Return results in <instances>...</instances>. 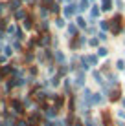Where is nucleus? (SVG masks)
Here are the masks:
<instances>
[{
    "mask_svg": "<svg viewBox=\"0 0 125 126\" xmlns=\"http://www.w3.org/2000/svg\"><path fill=\"white\" fill-rule=\"evenodd\" d=\"M11 71H13V66H4L2 69H0V73H2L4 77H6V75H9Z\"/></svg>",
    "mask_w": 125,
    "mask_h": 126,
    "instance_id": "9b49d317",
    "label": "nucleus"
},
{
    "mask_svg": "<svg viewBox=\"0 0 125 126\" xmlns=\"http://www.w3.org/2000/svg\"><path fill=\"white\" fill-rule=\"evenodd\" d=\"M100 26H101V29H109V22H105V20H101Z\"/></svg>",
    "mask_w": 125,
    "mask_h": 126,
    "instance_id": "cd10ccee",
    "label": "nucleus"
},
{
    "mask_svg": "<svg viewBox=\"0 0 125 126\" xmlns=\"http://www.w3.org/2000/svg\"><path fill=\"white\" fill-rule=\"evenodd\" d=\"M107 53H109L107 47H100V49H98V55H100V57H107Z\"/></svg>",
    "mask_w": 125,
    "mask_h": 126,
    "instance_id": "6ab92c4d",
    "label": "nucleus"
},
{
    "mask_svg": "<svg viewBox=\"0 0 125 126\" xmlns=\"http://www.w3.org/2000/svg\"><path fill=\"white\" fill-rule=\"evenodd\" d=\"M75 33H77V28L74 24H70V26H68V35H75Z\"/></svg>",
    "mask_w": 125,
    "mask_h": 126,
    "instance_id": "a211bd4d",
    "label": "nucleus"
},
{
    "mask_svg": "<svg viewBox=\"0 0 125 126\" xmlns=\"http://www.w3.org/2000/svg\"><path fill=\"white\" fill-rule=\"evenodd\" d=\"M77 26H79V28H85V26H87V22H85V18L77 16Z\"/></svg>",
    "mask_w": 125,
    "mask_h": 126,
    "instance_id": "aec40b11",
    "label": "nucleus"
},
{
    "mask_svg": "<svg viewBox=\"0 0 125 126\" xmlns=\"http://www.w3.org/2000/svg\"><path fill=\"white\" fill-rule=\"evenodd\" d=\"M4 53H6V55H11V46H7L6 49H4Z\"/></svg>",
    "mask_w": 125,
    "mask_h": 126,
    "instance_id": "72a5a7b5",
    "label": "nucleus"
},
{
    "mask_svg": "<svg viewBox=\"0 0 125 126\" xmlns=\"http://www.w3.org/2000/svg\"><path fill=\"white\" fill-rule=\"evenodd\" d=\"M50 11H51V13H57V11H59V6H57V4H51V6H50Z\"/></svg>",
    "mask_w": 125,
    "mask_h": 126,
    "instance_id": "b1692460",
    "label": "nucleus"
},
{
    "mask_svg": "<svg viewBox=\"0 0 125 126\" xmlns=\"http://www.w3.org/2000/svg\"><path fill=\"white\" fill-rule=\"evenodd\" d=\"M57 110H59V108H46V115H48V117H55V115H57Z\"/></svg>",
    "mask_w": 125,
    "mask_h": 126,
    "instance_id": "1a4fd4ad",
    "label": "nucleus"
},
{
    "mask_svg": "<svg viewBox=\"0 0 125 126\" xmlns=\"http://www.w3.org/2000/svg\"><path fill=\"white\" fill-rule=\"evenodd\" d=\"M15 16H17V18H26V13H24L22 9H19V11H17V15H15Z\"/></svg>",
    "mask_w": 125,
    "mask_h": 126,
    "instance_id": "4be33fe9",
    "label": "nucleus"
},
{
    "mask_svg": "<svg viewBox=\"0 0 125 126\" xmlns=\"http://www.w3.org/2000/svg\"><path fill=\"white\" fill-rule=\"evenodd\" d=\"M55 24H57V28H63V26H64V20H63V18H57V20H55Z\"/></svg>",
    "mask_w": 125,
    "mask_h": 126,
    "instance_id": "bb28decb",
    "label": "nucleus"
},
{
    "mask_svg": "<svg viewBox=\"0 0 125 126\" xmlns=\"http://www.w3.org/2000/svg\"><path fill=\"white\" fill-rule=\"evenodd\" d=\"M116 68L118 69H125V62L123 60H118V62H116Z\"/></svg>",
    "mask_w": 125,
    "mask_h": 126,
    "instance_id": "5701e85b",
    "label": "nucleus"
},
{
    "mask_svg": "<svg viewBox=\"0 0 125 126\" xmlns=\"http://www.w3.org/2000/svg\"><path fill=\"white\" fill-rule=\"evenodd\" d=\"M109 29L112 33H120V31H122V16H120V15H116L114 18L109 22Z\"/></svg>",
    "mask_w": 125,
    "mask_h": 126,
    "instance_id": "f257e3e1",
    "label": "nucleus"
},
{
    "mask_svg": "<svg viewBox=\"0 0 125 126\" xmlns=\"http://www.w3.org/2000/svg\"><path fill=\"white\" fill-rule=\"evenodd\" d=\"M122 102H123V108H125V99H123V101H122Z\"/></svg>",
    "mask_w": 125,
    "mask_h": 126,
    "instance_id": "58836bf2",
    "label": "nucleus"
},
{
    "mask_svg": "<svg viewBox=\"0 0 125 126\" xmlns=\"http://www.w3.org/2000/svg\"><path fill=\"white\" fill-rule=\"evenodd\" d=\"M11 106H13V110H15L17 113H22V111H24V104L20 101H17V99H13V101H11Z\"/></svg>",
    "mask_w": 125,
    "mask_h": 126,
    "instance_id": "7ed1b4c3",
    "label": "nucleus"
},
{
    "mask_svg": "<svg viewBox=\"0 0 125 126\" xmlns=\"http://www.w3.org/2000/svg\"><path fill=\"white\" fill-rule=\"evenodd\" d=\"M66 2H72V0H66Z\"/></svg>",
    "mask_w": 125,
    "mask_h": 126,
    "instance_id": "ea45409f",
    "label": "nucleus"
},
{
    "mask_svg": "<svg viewBox=\"0 0 125 126\" xmlns=\"http://www.w3.org/2000/svg\"><path fill=\"white\" fill-rule=\"evenodd\" d=\"M90 16H92V18L100 16V7H98V6H92V9H90Z\"/></svg>",
    "mask_w": 125,
    "mask_h": 126,
    "instance_id": "9d476101",
    "label": "nucleus"
},
{
    "mask_svg": "<svg viewBox=\"0 0 125 126\" xmlns=\"http://www.w3.org/2000/svg\"><path fill=\"white\" fill-rule=\"evenodd\" d=\"M17 126H28V123H26V121H19V123H17Z\"/></svg>",
    "mask_w": 125,
    "mask_h": 126,
    "instance_id": "f704fd0d",
    "label": "nucleus"
},
{
    "mask_svg": "<svg viewBox=\"0 0 125 126\" xmlns=\"http://www.w3.org/2000/svg\"><path fill=\"white\" fill-rule=\"evenodd\" d=\"M2 38H4V35H2V33H0V40H2Z\"/></svg>",
    "mask_w": 125,
    "mask_h": 126,
    "instance_id": "e433bc0d",
    "label": "nucleus"
},
{
    "mask_svg": "<svg viewBox=\"0 0 125 126\" xmlns=\"http://www.w3.org/2000/svg\"><path fill=\"white\" fill-rule=\"evenodd\" d=\"M55 59H57V62H61V64L64 62V55L61 53V51H55Z\"/></svg>",
    "mask_w": 125,
    "mask_h": 126,
    "instance_id": "f3484780",
    "label": "nucleus"
},
{
    "mask_svg": "<svg viewBox=\"0 0 125 126\" xmlns=\"http://www.w3.org/2000/svg\"><path fill=\"white\" fill-rule=\"evenodd\" d=\"M85 9H88V0H81L79 7H77V11H85Z\"/></svg>",
    "mask_w": 125,
    "mask_h": 126,
    "instance_id": "f8f14e48",
    "label": "nucleus"
},
{
    "mask_svg": "<svg viewBox=\"0 0 125 126\" xmlns=\"http://www.w3.org/2000/svg\"><path fill=\"white\" fill-rule=\"evenodd\" d=\"M19 6H20V2H17V0L15 2H9V9L11 11H19Z\"/></svg>",
    "mask_w": 125,
    "mask_h": 126,
    "instance_id": "dca6fc26",
    "label": "nucleus"
},
{
    "mask_svg": "<svg viewBox=\"0 0 125 126\" xmlns=\"http://www.w3.org/2000/svg\"><path fill=\"white\" fill-rule=\"evenodd\" d=\"M22 24H24V28H26V29H31V20H29V18H24V22H22Z\"/></svg>",
    "mask_w": 125,
    "mask_h": 126,
    "instance_id": "412c9836",
    "label": "nucleus"
},
{
    "mask_svg": "<svg viewBox=\"0 0 125 126\" xmlns=\"http://www.w3.org/2000/svg\"><path fill=\"white\" fill-rule=\"evenodd\" d=\"M75 13H77V6H75V4L70 2L66 7H64V16H68V18H70V16H74Z\"/></svg>",
    "mask_w": 125,
    "mask_h": 126,
    "instance_id": "f03ea898",
    "label": "nucleus"
},
{
    "mask_svg": "<svg viewBox=\"0 0 125 126\" xmlns=\"http://www.w3.org/2000/svg\"><path fill=\"white\" fill-rule=\"evenodd\" d=\"M41 28H42V29H44V31H46V29H48V22H46V20H44V22H42V26H41Z\"/></svg>",
    "mask_w": 125,
    "mask_h": 126,
    "instance_id": "c9c22d12",
    "label": "nucleus"
},
{
    "mask_svg": "<svg viewBox=\"0 0 125 126\" xmlns=\"http://www.w3.org/2000/svg\"><path fill=\"white\" fill-rule=\"evenodd\" d=\"M83 62L87 64V66H96V64H98V57H94V55H87V57H83Z\"/></svg>",
    "mask_w": 125,
    "mask_h": 126,
    "instance_id": "20e7f679",
    "label": "nucleus"
},
{
    "mask_svg": "<svg viewBox=\"0 0 125 126\" xmlns=\"http://www.w3.org/2000/svg\"><path fill=\"white\" fill-rule=\"evenodd\" d=\"M2 79H4V75H2V73H0V80H2Z\"/></svg>",
    "mask_w": 125,
    "mask_h": 126,
    "instance_id": "4c0bfd02",
    "label": "nucleus"
},
{
    "mask_svg": "<svg viewBox=\"0 0 125 126\" xmlns=\"http://www.w3.org/2000/svg\"><path fill=\"white\" fill-rule=\"evenodd\" d=\"M94 79H96L98 84H103V77H101V73H100V71H94Z\"/></svg>",
    "mask_w": 125,
    "mask_h": 126,
    "instance_id": "2eb2a0df",
    "label": "nucleus"
},
{
    "mask_svg": "<svg viewBox=\"0 0 125 126\" xmlns=\"http://www.w3.org/2000/svg\"><path fill=\"white\" fill-rule=\"evenodd\" d=\"M42 44H44V46L50 44V37H48V35H44V37H42Z\"/></svg>",
    "mask_w": 125,
    "mask_h": 126,
    "instance_id": "393cba45",
    "label": "nucleus"
},
{
    "mask_svg": "<svg viewBox=\"0 0 125 126\" xmlns=\"http://www.w3.org/2000/svg\"><path fill=\"white\" fill-rule=\"evenodd\" d=\"M83 84H85V73H83V69H81L75 75V86H83Z\"/></svg>",
    "mask_w": 125,
    "mask_h": 126,
    "instance_id": "39448f33",
    "label": "nucleus"
},
{
    "mask_svg": "<svg viewBox=\"0 0 125 126\" xmlns=\"http://www.w3.org/2000/svg\"><path fill=\"white\" fill-rule=\"evenodd\" d=\"M98 42H100V38H90L88 44H90V46H98Z\"/></svg>",
    "mask_w": 125,
    "mask_h": 126,
    "instance_id": "c85d7f7f",
    "label": "nucleus"
},
{
    "mask_svg": "<svg viewBox=\"0 0 125 126\" xmlns=\"http://www.w3.org/2000/svg\"><path fill=\"white\" fill-rule=\"evenodd\" d=\"M101 9L103 11H110L112 9V0H101Z\"/></svg>",
    "mask_w": 125,
    "mask_h": 126,
    "instance_id": "0eeeda50",
    "label": "nucleus"
},
{
    "mask_svg": "<svg viewBox=\"0 0 125 126\" xmlns=\"http://www.w3.org/2000/svg\"><path fill=\"white\" fill-rule=\"evenodd\" d=\"M101 102H103L101 93H92V101H90V104H101Z\"/></svg>",
    "mask_w": 125,
    "mask_h": 126,
    "instance_id": "6e6552de",
    "label": "nucleus"
},
{
    "mask_svg": "<svg viewBox=\"0 0 125 126\" xmlns=\"http://www.w3.org/2000/svg\"><path fill=\"white\" fill-rule=\"evenodd\" d=\"M110 99H112V101H118L120 99V90H110Z\"/></svg>",
    "mask_w": 125,
    "mask_h": 126,
    "instance_id": "ddd939ff",
    "label": "nucleus"
},
{
    "mask_svg": "<svg viewBox=\"0 0 125 126\" xmlns=\"http://www.w3.org/2000/svg\"><path fill=\"white\" fill-rule=\"evenodd\" d=\"M98 37H100V40H107V35H105V33H100Z\"/></svg>",
    "mask_w": 125,
    "mask_h": 126,
    "instance_id": "473e14b6",
    "label": "nucleus"
},
{
    "mask_svg": "<svg viewBox=\"0 0 125 126\" xmlns=\"http://www.w3.org/2000/svg\"><path fill=\"white\" fill-rule=\"evenodd\" d=\"M51 86H59V77H57V75L51 79Z\"/></svg>",
    "mask_w": 125,
    "mask_h": 126,
    "instance_id": "a878e982",
    "label": "nucleus"
},
{
    "mask_svg": "<svg viewBox=\"0 0 125 126\" xmlns=\"http://www.w3.org/2000/svg\"><path fill=\"white\" fill-rule=\"evenodd\" d=\"M42 4H44V7H50L51 6V0H42Z\"/></svg>",
    "mask_w": 125,
    "mask_h": 126,
    "instance_id": "7c9ffc66",
    "label": "nucleus"
},
{
    "mask_svg": "<svg viewBox=\"0 0 125 126\" xmlns=\"http://www.w3.org/2000/svg\"><path fill=\"white\" fill-rule=\"evenodd\" d=\"M114 2H116V6H118L120 9H122V7H123V2H122V0H114Z\"/></svg>",
    "mask_w": 125,
    "mask_h": 126,
    "instance_id": "2f4dec72",
    "label": "nucleus"
},
{
    "mask_svg": "<svg viewBox=\"0 0 125 126\" xmlns=\"http://www.w3.org/2000/svg\"><path fill=\"white\" fill-rule=\"evenodd\" d=\"M15 86H17V80L9 79V80H7V84H6V92H9V90H11V88H15Z\"/></svg>",
    "mask_w": 125,
    "mask_h": 126,
    "instance_id": "4468645a",
    "label": "nucleus"
},
{
    "mask_svg": "<svg viewBox=\"0 0 125 126\" xmlns=\"http://www.w3.org/2000/svg\"><path fill=\"white\" fill-rule=\"evenodd\" d=\"M39 121H41V119H39V113H33V115L28 117V124H31V126H37Z\"/></svg>",
    "mask_w": 125,
    "mask_h": 126,
    "instance_id": "423d86ee",
    "label": "nucleus"
},
{
    "mask_svg": "<svg viewBox=\"0 0 125 126\" xmlns=\"http://www.w3.org/2000/svg\"><path fill=\"white\" fill-rule=\"evenodd\" d=\"M7 33H9V35H13V33H17L15 26H9V28H7Z\"/></svg>",
    "mask_w": 125,
    "mask_h": 126,
    "instance_id": "c756f323",
    "label": "nucleus"
}]
</instances>
